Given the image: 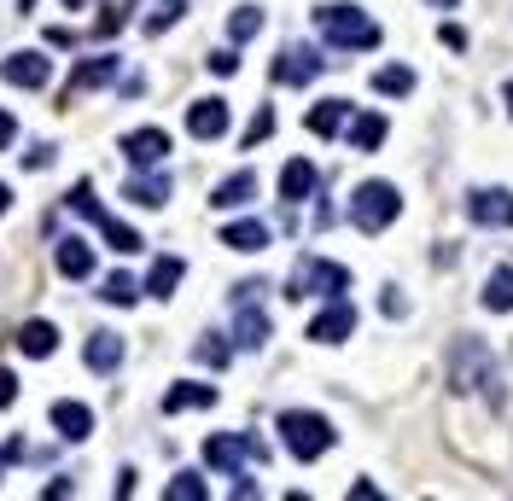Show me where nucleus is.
<instances>
[{
    "mask_svg": "<svg viewBox=\"0 0 513 501\" xmlns=\"http://www.w3.org/2000/svg\"><path fill=\"white\" fill-rule=\"evenodd\" d=\"M449 385L461 391V397H490L502 408V373H496V356H490V344L484 338H455V350H449Z\"/></svg>",
    "mask_w": 513,
    "mask_h": 501,
    "instance_id": "obj_1",
    "label": "nucleus"
},
{
    "mask_svg": "<svg viewBox=\"0 0 513 501\" xmlns=\"http://www.w3.org/2000/svg\"><path fill=\"white\" fill-rule=\"evenodd\" d=\"M315 30H321L327 47H344V53H368V47H379V24L362 12V6H350V0L315 6Z\"/></svg>",
    "mask_w": 513,
    "mask_h": 501,
    "instance_id": "obj_2",
    "label": "nucleus"
},
{
    "mask_svg": "<svg viewBox=\"0 0 513 501\" xmlns=\"http://www.w3.org/2000/svg\"><path fill=\"white\" fill-rule=\"evenodd\" d=\"M280 443H286L298 461H321V455L333 449V426H327L321 414H309V408H286V414H280Z\"/></svg>",
    "mask_w": 513,
    "mask_h": 501,
    "instance_id": "obj_3",
    "label": "nucleus"
},
{
    "mask_svg": "<svg viewBox=\"0 0 513 501\" xmlns=\"http://www.w3.org/2000/svg\"><path fill=\"white\" fill-rule=\"evenodd\" d=\"M397 210H403V199H397L391 181H362L356 199H350V222H356L362 234H385V228L397 222Z\"/></svg>",
    "mask_w": 513,
    "mask_h": 501,
    "instance_id": "obj_4",
    "label": "nucleus"
},
{
    "mask_svg": "<svg viewBox=\"0 0 513 501\" xmlns=\"http://www.w3.org/2000/svg\"><path fill=\"white\" fill-rule=\"evenodd\" d=\"M350 286V268L344 263H327V257H304L298 274L286 280V298H339Z\"/></svg>",
    "mask_w": 513,
    "mask_h": 501,
    "instance_id": "obj_5",
    "label": "nucleus"
},
{
    "mask_svg": "<svg viewBox=\"0 0 513 501\" xmlns=\"http://www.w3.org/2000/svg\"><path fill=\"white\" fill-rule=\"evenodd\" d=\"M263 455H269V449H263L257 437H234V432H216V437L205 443V461H210L216 472H228V478H240L245 461H263Z\"/></svg>",
    "mask_w": 513,
    "mask_h": 501,
    "instance_id": "obj_6",
    "label": "nucleus"
},
{
    "mask_svg": "<svg viewBox=\"0 0 513 501\" xmlns=\"http://www.w3.org/2000/svg\"><path fill=\"white\" fill-rule=\"evenodd\" d=\"M257 292H263V286H240V292H234V338H240L245 350H263V344H269V315H263V309H257Z\"/></svg>",
    "mask_w": 513,
    "mask_h": 501,
    "instance_id": "obj_7",
    "label": "nucleus"
},
{
    "mask_svg": "<svg viewBox=\"0 0 513 501\" xmlns=\"http://www.w3.org/2000/svg\"><path fill=\"white\" fill-rule=\"evenodd\" d=\"M321 65H327V59H321L315 47H280V59H274V82H280V88H304V82L321 76Z\"/></svg>",
    "mask_w": 513,
    "mask_h": 501,
    "instance_id": "obj_8",
    "label": "nucleus"
},
{
    "mask_svg": "<svg viewBox=\"0 0 513 501\" xmlns=\"http://www.w3.org/2000/svg\"><path fill=\"white\" fill-rule=\"evenodd\" d=\"M467 216L479 228H513V193L508 187H479V193H467Z\"/></svg>",
    "mask_w": 513,
    "mask_h": 501,
    "instance_id": "obj_9",
    "label": "nucleus"
},
{
    "mask_svg": "<svg viewBox=\"0 0 513 501\" xmlns=\"http://www.w3.org/2000/svg\"><path fill=\"white\" fill-rule=\"evenodd\" d=\"M0 76L12 82V88H47L53 82V65H47V53H6V65H0Z\"/></svg>",
    "mask_w": 513,
    "mask_h": 501,
    "instance_id": "obj_10",
    "label": "nucleus"
},
{
    "mask_svg": "<svg viewBox=\"0 0 513 501\" xmlns=\"http://www.w3.org/2000/svg\"><path fill=\"white\" fill-rule=\"evenodd\" d=\"M164 152H170V134H164V129L123 134V158H129V169H158V164H164Z\"/></svg>",
    "mask_w": 513,
    "mask_h": 501,
    "instance_id": "obj_11",
    "label": "nucleus"
},
{
    "mask_svg": "<svg viewBox=\"0 0 513 501\" xmlns=\"http://www.w3.org/2000/svg\"><path fill=\"white\" fill-rule=\"evenodd\" d=\"M350 327H356V309H350L344 298H333L321 315H315V321H309V338H315V344H344V338H350Z\"/></svg>",
    "mask_w": 513,
    "mask_h": 501,
    "instance_id": "obj_12",
    "label": "nucleus"
},
{
    "mask_svg": "<svg viewBox=\"0 0 513 501\" xmlns=\"http://www.w3.org/2000/svg\"><path fill=\"white\" fill-rule=\"evenodd\" d=\"M187 134L193 140H222L228 134V100H193L187 105Z\"/></svg>",
    "mask_w": 513,
    "mask_h": 501,
    "instance_id": "obj_13",
    "label": "nucleus"
},
{
    "mask_svg": "<svg viewBox=\"0 0 513 501\" xmlns=\"http://www.w3.org/2000/svg\"><path fill=\"white\" fill-rule=\"evenodd\" d=\"M53 426L65 443H82V437H94V414L82 402H53Z\"/></svg>",
    "mask_w": 513,
    "mask_h": 501,
    "instance_id": "obj_14",
    "label": "nucleus"
},
{
    "mask_svg": "<svg viewBox=\"0 0 513 501\" xmlns=\"http://www.w3.org/2000/svg\"><path fill=\"white\" fill-rule=\"evenodd\" d=\"M315 181H321V175H315V164H309V158H292V164L280 169V199H286V204L309 199V193H315Z\"/></svg>",
    "mask_w": 513,
    "mask_h": 501,
    "instance_id": "obj_15",
    "label": "nucleus"
},
{
    "mask_svg": "<svg viewBox=\"0 0 513 501\" xmlns=\"http://www.w3.org/2000/svg\"><path fill=\"white\" fill-rule=\"evenodd\" d=\"M59 274H65V280H88V274H94V245H88V239H59Z\"/></svg>",
    "mask_w": 513,
    "mask_h": 501,
    "instance_id": "obj_16",
    "label": "nucleus"
},
{
    "mask_svg": "<svg viewBox=\"0 0 513 501\" xmlns=\"http://www.w3.org/2000/svg\"><path fill=\"white\" fill-rule=\"evenodd\" d=\"M82 362H88L94 373H111L117 362H123V338L117 333H94L88 344H82Z\"/></svg>",
    "mask_w": 513,
    "mask_h": 501,
    "instance_id": "obj_17",
    "label": "nucleus"
},
{
    "mask_svg": "<svg viewBox=\"0 0 513 501\" xmlns=\"http://www.w3.org/2000/svg\"><path fill=\"white\" fill-rule=\"evenodd\" d=\"M18 350H24L30 362H47V356L59 350V333H53V321H30V327L18 333Z\"/></svg>",
    "mask_w": 513,
    "mask_h": 501,
    "instance_id": "obj_18",
    "label": "nucleus"
},
{
    "mask_svg": "<svg viewBox=\"0 0 513 501\" xmlns=\"http://www.w3.org/2000/svg\"><path fill=\"white\" fill-rule=\"evenodd\" d=\"M309 134H339L344 123H350V100H321V105H309Z\"/></svg>",
    "mask_w": 513,
    "mask_h": 501,
    "instance_id": "obj_19",
    "label": "nucleus"
},
{
    "mask_svg": "<svg viewBox=\"0 0 513 501\" xmlns=\"http://www.w3.org/2000/svg\"><path fill=\"white\" fill-rule=\"evenodd\" d=\"M216 385H170L164 391V414H187V408H210Z\"/></svg>",
    "mask_w": 513,
    "mask_h": 501,
    "instance_id": "obj_20",
    "label": "nucleus"
},
{
    "mask_svg": "<svg viewBox=\"0 0 513 501\" xmlns=\"http://www.w3.org/2000/svg\"><path fill=\"white\" fill-rule=\"evenodd\" d=\"M251 193H257V175L251 169H240V175H228L222 187H216V210H240V204H251Z\"/></svg>",
    "mask_w": 513,
    "mask_h": 501,
    "instance_id": "obj_21",
    "label": "nucleus"
},
{
    "mask_svg": "<svg viewBox=\"0 0 513 501\" xmlns=\"http://www.w3.org/2000/svg\"><path fill=\"white\" fill-rule=\"evenodd\" d=\"M181 274H187V263H181V257H158V263H152V274H146V292H152V298H175Z\"/></svg>",
    "mask_w": 513,
    "mask_h": 501,
    "instance_id": "obj_22",
    "label": "nucleus"
},
{
    "mask_svg": "<svg viewBox=\"0 0 513 501\" xmlns=\"http://www.w3.org/2000/svg\"><path fill=\"white\" fill-rule=\"evenodd\" d=\"M385 134H391V123H385L379 111H368V117H356V123H350V146H356V152H379V146H385Z\"/></svg>",
    "mask_w": 513,
    "mask_h": 501,
    "instance_id": "obj_23",
    "label": "nucleus"
},
{
    "mask_svg": "<svg viewBox=\"0 0 513 501\" xmlns=\"http://www.w3.org/2000/svg\"><path fill=\"white\" fill-rule=\"evenodd\" d=\"M484 309H496V315L513 309V263H502L490 280H484Z\"/></svg>",
    "mask_w": 513,
    "mask_h": 501,
    "instance_id": "obj_24",
    "label": "nucleus"
},
{
    "mask_svg": "<svg viewBox=\"0 0 513 501\" xmlns=\"http://www.w3.org/2000/svg\"><path fill=\"white\" fill-rule=\"evenodd\" d=\"M222 245H234V251H263V245H269V228H263V222H228V228H222Z\"/></svg>",
    "mask_w": 513,
    "mask_h": 501,
    "instance_id": "obj_25",
    "label": "nucleus"
},
{
    "mask_svg": "<svg viewBox=\"0 0 513 501\" xmlns=\"http://www.w3.org/2000/svg\"><path fill=\"white\" fill-rule=\"evenodd\" d=\"M117 76V59L105 53V59H88V65H76V76H70V94H82V88H100V82H111Z\"/></svg>",
    "mask_w": 513,
    "mask_h": 501,
    "instance_id": "obj_26",
    "label": "nucleus"
},
{
    "mask_svg": "<svg viewBox=\"0 0 513 501\" xmlns=\"http://www.w3.org/2000/svg\"><path fill=\"white\" fill-rule=\"evenodd\" d=\"M374 94H391V100L414 94V70H409V65H385V70H374Z\"/></svg>",
    "mask_w": 513,
    "mask_h": 501,
    "instance_id": "obj_27",
    "label": "nucleus"
},
{
    "mask_svg": "<svg viewBox=\"0 0 513 501\" xmlns=\"http://www.w3.org/2000/svg\"><path fill=\"white\" fill-rule=\"evenodd\" d=\"M140 292H146V286H140L135 274H105V286H100V298H105V303H117V309H129Z\"/></svg>",
    "mask_w": 513,
    "mask_h": 501,
    "instance_id": "obj_28",
    "label": "nucleus"
},
{
    "mask_svg": "<svg viewBox=\"0 0 513 501\" xmlns=\"http://www.w3.org/2000/svg\"><path fill=\"white\" fill-rule=\"evenodd\" d=\"M100 234H105V245H111V251H123V257H135L140 245H146V239H140L135 228H123L117 216H100Z\"/></svg>",
    "mask_w": 513,
    "mask_h": 501,
    "instance_id": "obj_29",
    "label": "nucleus"
},
{
    "mask_svg": "<svg viewBox=\"0 0 513 501\" xmlns=\"http://www.w3.org/2000/svg\"><path fill=\"white\" fill-rule=\"evenodd\" d=\"M123 199H135V204H146V210H158V204L170 199V181H164V175H152V181H129V187H123Z\"/></svg>",
    "mask_w": 513,
    "mask_h": 501,
    "instance_id": "obj_30",
    "label": "nucleus"
},
{
    "mask_svg": "<svg viewBox=\"0 0 513 501\" xmlns=\"http://www.w3.org/2000/svg\"><path fill=\"white\" fill-rule=\"evenodd\" d=\"M257 30H263V6H234V18H228V35H234V41H251Z\"/></svg>",
    "mask_w": 513,
    "mask_h": 501,
    "instance_id": "obj_31",
    "label": "nucleus"
},
{
    "mask_svg": "<svg viewBox=\"0 0 513 501\" xmlns=\"http://www.w3.org/2000/svg\"><path fill=\"white\" fill-rule=\"evenodd\" d=\"M164 496H170V501H205L210 490H205V478H199V472H175Z\"/></svg>",
    "mask_w": 513,
    "mask_h": 501,
    "instance_id": "obj_32",
    "label": "nucleus"
},
{
    "mask_svg": "<svg viewBox=\"0 0 513 501\" xmlns=\"http://www.w3.org/2000/svg\"><path fill=\"white\" fill-rule=\"evenodd\" d=\"M181 12H187V0H158V6L146 12V35H164L175 18H181Z\"/></svg>",
    "mask_w": 513,
    "mask_h": 501,
    "instance_id": "obj_33",
    "label": "nucleus"
},
{
    "mask_svg": "<svg viewBox=\"0 0 513 501\" xmlns=\"http://www.w3.org/2000/svg\"><path fill=\"white\" fill-rule=\"evenodd\" d=\"M228 356H234V350H228V344H222L216 333L199 338V362H205V368H228Z\"/></svg>",
    "mask_w": 513,
    "mask_h": 501,
    "instance_id": "obj_34",
    "label": "nucleus"
},
{
    "mask_svg": "<svg viewBox=\"0 0 513 501\" xmlns=\"http://www.w3.org/2000/svg\"><path fill=\"white\" fill-rule=\"evenodd\" d=\"M269 134H274V111L263 105V111L251 117V129H245V146H257V140H269Z\"/></svg>",
    "mask_w": 513,
    "mask_h": 501,
    "instance_id": "obj_35",
    "label": "nucleus"
},
{
    "mask_svg": "<svg viewBox=\"0 0 513 501\" xmlns=\"http://www.w3.org/2000/svg\"><path fill=\"white\" fill-rule=\"evenodd\" d=\"M24 169H53V146H30V152H24Z\"/></svg>",
    "mask_w": 513,
    "mask_h": 501,
    "instance_id": "obj_36",
    "label": "nucleus"
},
{
    "mask_svg": "<svg viewBox=\"0 0 513 501\" xmlns=\"http://www.w3.org/2000/svg\"><path fill=\"white\" fill-rule=\"evenodd\" d=\"M210 70H216V76H234L240 59H234V53H210Z\"/></svg>",
    "mask_w": 513,
    "mask_h": 501,
    "instance_id": "obj_37",
    "label": "nucleus"
},
{
    "mask_svg": "<svg viewBox=\"0 0 513 501\" xmlns=\"http://www.w3.org/2000/svg\"><path fill=\"white\" fill-rule=\"evenodd\" d=\"M12 397H18V379L0 368V408H12Z\"/></svg>",
    "mask_w": 513,
    "mask_h": 501,
    "instance_id": "obj_38",
    "label": "nucleus"
},
{
    "mask_svg": "<svg viewBox=\"0 0 513 501\" xmlns=\"http://www.w3.org/2000/svg\"><path fill=\"white\" fill-rule=\"evenodd\" d=\"M12 134H18V123H12V117H6V111H0V152H6V146H12Z\"/></svg>",
    "mask_w": 513,
    "mask_h": 501,
    "instance_id": "obj_39",
    "label": "nucleus"
},
{
    "mask_svg": "<svg viewBox=\"0 0 513 501\" xmlns=\"http://www.w3.org/2000/svg\"><path fill=\"white\" fill-rule=\"evenodd\" d=\"M6 210H12V193H6V187H0V216H6Z\"/></svg>",
    "mask_w": 513,
    "mask_h": 501,
    "instance_id": "obj_40",
    "label": "nucleus"
},
{
    "mask_svg": "<svg viewBox=\"0 0 513 501\" xmlns=\"http://www.w3.org/2000/svg\"><path fill=\"white\" fill-rule=\"evenodd\" d=\"M65 6H70V12H82V6H88V0H65Z\"/></svg>",
    "mask_w": 513,
    "mask_h": 501,
    "instance_id": "obj_41",
    "label": "nucleus"
},
{
    "mask_svg": "<svg viewBox=\"0 0 513 501\" xmlns=\"http://www.w3.org/2000/svg\"><path fill=\"white\" fill-rule=\"evenodd\" d=\"M18 12H35V0H18Z\"/></svg>",
    "mask_w": 513,
    "mask_h": 501,
    "instance_id": "obj_42",
    "label": "nucleus"
},
{
    "mask_svg": "<svg viewBox=\"0 0 513 501\" xmlns=\"http://www.w3.org/2000/svg\"><path fill=\"white\" fill-rule=\"evenodd\" d=\"M508 111H513V82H508Z\"/></svg>",
    "mask_w": 513,
    "mask_h": 501,
    "instance_id": "obj_43",
    "label": "nucleus"
},
{
    "mask_svg": "<svg viewBox=\"0 0 513 501\" xmlns=\"http://www.w3.org/2000/svg\"><path fill=\"white\" fill-rule=\"evenodd\" d=\"M432 6H455V0H432Z\"/></svg>",
    "mask_w": 513,
    "mask_h": 501,
    "instance_id": "obj_44",
    "label": "nucleus"
},
{
    "mask_svg": "<svg viewBox=\"0 0 513 501\" xmlns=\"http://www.w3.org/2000/svg\"><path fill=\"white\" fill-rule=\"evenodd\" d=\"M123 6H129V0H123Z\"/></svg>",
    "mask_w": 513,
    "mask_h": 501,
    "instance_id": "obj_45",
    "label": "nucleus"
}]
</instances>
